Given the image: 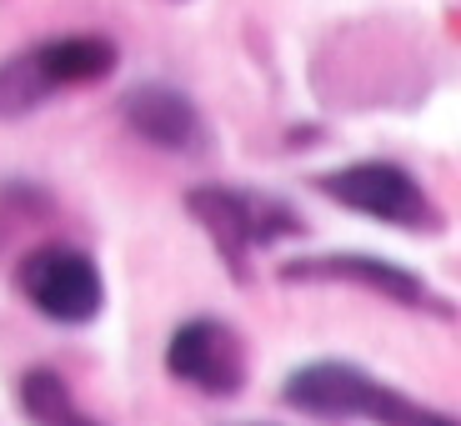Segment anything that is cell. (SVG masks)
<instances>
[{"label": "cell", "mask_w": 461, "mask_h": 426, "mask_svg": "<svg viewBox=\"0 0 461 426\" xmlns=\"http://www.w3.org/2000/svg\"><path fill=\"white\" fill-rule=\"evenodd\" d=\"M281 402L321 421H371V426H456L451 412L416 402V396L381 386L351 361H306L286 376Z\"/></svg>", "instance_id": "obj_1"}, {"label": "cell", "mask_w": 461, "mask_h": 426, "mask_svg": "<svg viewBox=\"0 0 461 426\" xmlns=\"http://www.w3.org/2000/svg\"><path fill=\"white\" fill-rule=\"evenodd\" d=\"M316 191L326 201H341L346 211L371 221H386V226H402V231H441L447 216L441 206L416 186L411 171H402L396 161H351V166H336V171L316 176Z\"/></svg>", "instance_id": "obj_2"}, {"label": "cell", "mask_w": 461, "mask_h": 426, "mask_svg": "<svg viewBox=\"0 0 461 426\" xmlns=\"http://www.w3.org/2000/svg\"><path fill=\"white\" fill-rule=\"evenodd\" d=\"M185 211L206 226V236L216 241V251L226 256L236 276H246V256L256 246H271L301 231V221L281 201L236 191V186H196V191H185Z\"/></svg>", "instance_id": "obj_3"}, {"label": "cell", "mask_w": 461, "mask_h": 426, "mask_svg": "<svg viewBox=\"0 0 461 426\" xmlns=\"http://www.w3.org/2000/svg\"><path fill=\"white\" fill-rule=\"evenodd\" d=\"M15 286L35 312L60 326H86L105 306L101 271L76 246H35V251H25V261L15 266Z\"/></svg>", "instance_id": "obj_4"}, {"label": "cell", "mask_w": 461, "mask_h": 426, "mask_svg": "<svg viewBox=\"0 0 461 426\" xmlns=\"http://www.w3.org/2000/svg\"><path fill=\"white\" fill-rule=\"evenodd\" d=\"M281 281H351V286H366L371 296H386L396 306H411V312H431V316H456L451 301L437 296L431 281H421L416 271L396 261H381L366 251H326V256H301V261L281 266Z\"/></svg>", "instance_id": "obj_5"}, {"label": "cell", "mask_w": 461, "mask_h": 426, "mask_svg": "<svg viewBox=\"0 0 461 426\" xmlns=\"http://www.w3.org/2000/svg\"><path fill=\"white\" fill-rule=\"evenodd\" d=\"M166 371L185 386H196L206 396H230L241 392L246 381V351L241 336L230 331L226 322H211V316H196L171 331L166 341Z\"/></svg>", "instance_id": "obj_6"}, {"label": "cell", "mask_w": 461, "mask_h": 426, "mask_svg": "<svg viewBox=\"0 0 461 426\" xmlns=\"http://www.w3.org/2000/svg\"><path fill=\"white\" fill-rule=\"evenodd\" d=\"M121 115H126V126L140 140H150V146H161V150H196L201 136H206L201 111L191 105V95H181L176 86H161V81L126 91Z\"/></svg>", "instance_id": "obj_7"}, {"label": "cell", "mask_w": 461, "mask_h": 426, "mask_svg": "<svg viewBox=\"0 0 461 426\" xmlns=\"http://www.w3.org/2000/svg\"><path fill=\"white\" fill-rule=\"evenodd\" d=\"M41 66H46L50 86H91V81H105L115 70V46L105 35H60V41H46L35 46Z\"/></svg>", "instance_id": "obj_8"}, {"label": "cell", "mask_w": 461, "mask_h": 426, "mask_svg": "<svg viewBox=\"0 0 461 426\" xmlns=\"http://www.w3.org/2000/svg\"><path fill=\"white\" fill-rule=\"evenodd\" d=\"M21 406L35 426H105L91 412H81V402L66 386V376L50 367H35L21 376Z\"/></svg>", "instance_id": "obj_9"}, {"label": "cell", "mask_w": 461, "mask_h": 426, "mask_svg": "<svg viewBox=\"0 0 461 426\" xmlns=\"http://www.w3.org/2000/svg\"><path fill=\"white\" fill-rule=\"evenodd\" d=\"M46 95H56V86H50L35 46L11 56V60H0V115H25L46 101Z\"/></svg>", "instance_id": "obj_10"}]
</instances>
